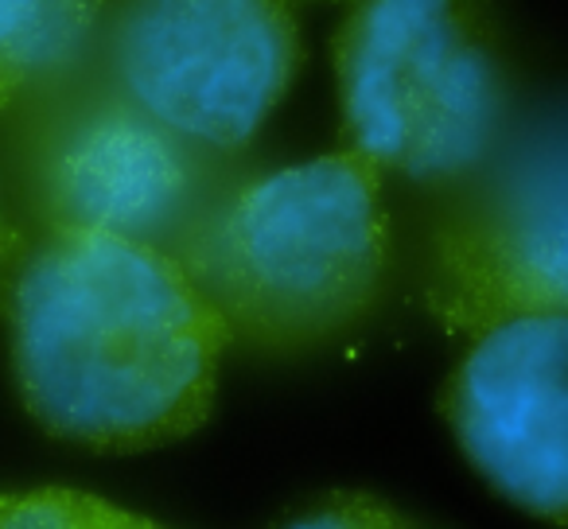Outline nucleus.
<instances>
[{"instance_id": "obj_1", "label": "nucleus", "mask_w": 568, "mask_h": 529, "mask_svg": "<svg viewBox=\"0 0 568 529\" xmlns=\"http://www.w3.org/2000/svg\"><path fill=\"white\" fill-rule=\"evenodd\" d=\"M12 370L67 444L144 451L195 433L230 327L168 245L48 230L12 273Z\"/></svg>"}, {"instance_id": "obj_2", "label": "nucleus", "mask_w": 568, "mask_h": 529, "mask_svg": "<svg viewBox=\"0 0 568 529\" xmlns=\"http://www.w3.org/2000/svg\"><path fill=\"white\" fill-rule=\"evenodd\" d=\"M230 339L296 355L355 332L382 301V167L343 149L219 187L172 245Z\"/></svg>"}, {"instance_id": "obj_3", "label": "nucleus", "mask_w": 568, "mask_h": 529, "mask_svg": "<svg viewBox=\"0 0 568 529\" xmlns=\"http://www.w3.org/2000/svg\"><path fill=\"white\" fill-rule=\"evenodd\" d=\"M347 149L425 187L510 129V59L487 0H358L335 35Z\"/></svg>"}, {"instance_id": "obj_4", "label": "nucleus", "mask_w": 568, "mask_h": 529, "mask_svg": "<svg viewBox=\"0 0 568 529\" xmlns=\"http://www.w3.org/2000/svg\"><path fill=\"white\" fill-rule=\"evenodd\" d=\"M425 308L456 335L568 312V110L510 125L440 187L425 234Z\"/></svg>"}, {"instance_id": "obj_5", "label": "nucleus", "mask_w": 568, "mask_h": 529, "mask_svg": "<svg viewBox=\"0 0 568 529\" xmlns=\"http://www.w3.org/2000/svg\"><path fill=\"white\" fill-rule=\"evenodd\" d=\"M288 0H121L102 24V74L183 141L242 152L301 71Z\"/></svg>"}, {"instance_id": "obj_6", "label": "nucleus", "mask_w": 568, "mask_h": 529, "mask_svg": "<svg viewBox=\"0 0 568 529\" xmlns=\"http://www.w3.org/2000/svg\"><path fill=\"white\" fill-rule=\"evenodd\" d=\"M24 180L48 230H90L172 250L222 187L214 152L183 141L110 79L82 74L32 105Z\"/></svg>"}, {"instance_id": "obj_7", "label": "nucleus", "mask_w": 568, "mask_h": 529, "mask_svg": "<svg viewBox=\"0 0 568 529\" xmlns=\"http://www.w3.org/2000/svg\"><path fill=\"white\" fill-rule=\"evenodd\" d=\"M440 413L506 502L568 526V312H526L475 332L440 389Z\"/></svg>"}, {"instance_id": "obj_8", "label": "nucleus", "mask_w": 568, "mask_h": 529, "mask_svg": "<svg viewBox=\"0 0 568 529\" xmlns=\"http://www.w3.org/2000/svg\"><path fill=\"white\" fill-rule=\"evenodd\" d=\"M102 0H0V110H32L90 74Z\"/></svg>"}, {"instance_id": "obj_9", "label": "nucleus", "mask_w": 568, "mask_h": 529, "mask_svg": "<svg viewBox=\"0 0 568 529\" xmlns=\"http://www.w3.org/2000/svg\"><path fill=\"white\" fill-rule=\"evenodd\" d=\"M0 526L4 529H87V526H152L133 510L105 502L87 490L40 487V490H0Z\"/></svg>"}, {"instance_id": "obj_10", "label": "nucleus", "mask_w": 568, "mask_h": 529, "mask_svg": "<svg viewBox=\"0 0 568 529\" xmlns=\"http://www.w3.org/2000/svg\"><path fill=\"white\" fill-rule=\"evenodd\" d=\"M296 521H301V526H389V521H402V518H397L389 506L371 502V498L335 495Z\"/></svg>"}, {"instance_id": "obj_11", "label": "nucleus", "mask_w": 568, "mask_h": 529, "mask_svg": "<svg viewBox=\"0 0 568 529\" xmlns=\"http://www.w3.org/2000/svg\"><path fill=\"white\" fill-rule=\"evenodd\" d=\"M24 237H20V230L9 222V214H4V206H0V288L9 285L12 273H17V265L24 261Z\"/></svg>"}]
</instances>
